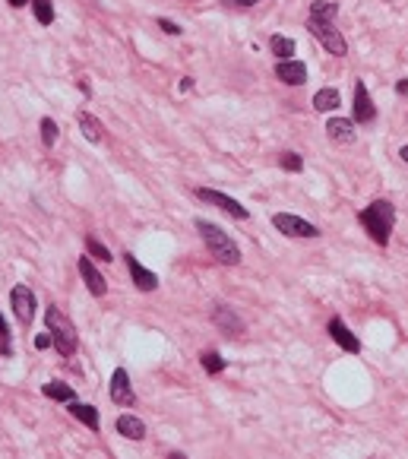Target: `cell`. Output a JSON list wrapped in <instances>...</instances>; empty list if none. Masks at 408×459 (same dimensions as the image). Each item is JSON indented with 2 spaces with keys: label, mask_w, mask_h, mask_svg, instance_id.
I'll return each instance as SVG.
<instances>
[{
  "label": "cell",
  "mask_w": 408,
  "mask_h": 459,
  "mask_svg": "<svg viewBox=\"0 0 408 459\" xmlns=\"http://www.w3.org/2000/svg\"><path fill=\"white\" fill-rule=\"evenodd\" d=\"M196 232H200V238L206 241L209 254L216 256L222 266H238L241 263V247L234 241H231V234L222 232V228L216 225V222H206V218H196Z\"/></svg>",
  "instance_id": "6da1fadb"
},
{
  "label": "cell",
  "mask_w": 408,
  "mask_h": 459,
  "mask_svg": "<svg viewBox=\"0 0 408 459\" xmlns=\"http://www.w3.org/2000/svg\"><path fill=\"white\" fill-rule=\"evenodd\" d=\"M358 218H361V225L367 228V234L380 247L389 244V234H393V225H396V206L389 200H373L371 206H364Z\"/></svg>",
  "instance_id": "7a4b0ae2"
},
{
  "label": "cell",
  "mask_w": 408,
  "mask_h": 459,
  "mask_svg": "<svg viewBox=\"0 0 408 459\" xmlns=\"http://www.w3.org/2000/svg\"><path fill=\"white\" fill-rule=\"evenodd\" d=\"M45 326L54 339V348H57L64 358H70V355L76 352V326L67 320V314L51 304V308L45 310Z\"/></svg>",
  "instance_id": "3957f363"
},
{
  "label": "cell",
  "mask_w": 408,
  "mask_h": 459,
  "mask_svg": "<svg viewBox=\"0 0 408 459\" xmlns=\"http://www.w3.org/2000/svg\"><path fill=\"white\" fill-rule=\"evenodd\" d=\"M307 29H310V35L317 38L333 57H345V54H349V41H345V35L335 29V19H313V16H307Z\"/></svg>",
  "instance_id": "277c9868"
},
{
  "label": "cell",
  "mask_w": 408,
  "mask_h": 459,
  "mask_svg": "<svg viewBox=\"0 0 408 459\" xmlns=\"http://www.w3.org/2000/svg\"><path fill=\"white\" fill-rule=\"evenodd\" d=\"M272 225L282 234H288V238H319V228L313 222H307L301 216H291V212H275Z\"/></svg>",
  "instance_id": "5b68a950"
},
{
  "label": "cell",
  "mask_w": 408,
  "mask_h": 459,
  "mask_svg": "<svg viewBox=\"0 0 408 459\" xmlns=\"http://www.w3.org/2000/svg\"><path fill=\"white\" fill-rule=\"evenodd\" d=\"M10 304H13V314H16V320L23 326H29L32 320H35V294H32V288L29 285H16L13 292H10Z\"/></svg>",
  "instance_id": "8992f818"
},
{
  "label": "cell",
  "mask_w": 408,
  "mask_h": 459,
  "mask_svg": "<svg viewBox=\"0 0 408 459\" xmlns=\"http://www.w3.org/2000/svg\"><path fill=\"white\" fill-rule=\"evenodd\" d=\"M196 196H200L203 203H209V206H219L222 212H228V216H234V218H247L250 212H247V206H241L234 196H225V194H219V190H209V187H200L196 190Z\"/></svg>",
  "instance_id": "52a82bcc"
},
{
  "label": "cell",
  "mask_w": 408,
  "mask_h": 459,
  "mask_svg": "<svg viewBox=\"0 0 408 459\" xmlns=\"http://www.w3.org/2000/svg\"><path fill=\"white\" fill-rule=\"evenodd\" d=\"M355 124H373L377 121V108H373V98L371 92H367V86H364V79H358L355 83Z\"/></svg>",
  "instance_id": "ba28073f"
},
{
  "label": "cell",
  "mask_w": 408,
  "mask_h": 459,
  "mask_svg": "<svg viewBox=\"0 0 408 459\" xmlns=\"http://www.w3.org/2000/svg\"><path fill=\"white\" fill-rule=\"evenodd\" d=\"M111 402H118V406H133L136 402V393H133V386H130L127 368H118L111 374Z\"/></svg>",
  "instance_id": "9c48e42d"
},
{
  "label": "cell",
  "mask_w": 408,
  "mask_h": 459,
  "mask_svg": "<svg viewBox=\"0 0 408 459\" xmlns=\"http://www.w3.org/2000/svg\"><path fill=\"white\" fill-rule=\"evenodd\" d=\"M124 256H127V270H130L133 285L140 288V292H156V288H158V276H156V272L146 270V266H142L133 254H124Z\"/></svg>",
  "instance_id": "30bf717a"
},
{
  "label": "cell",
  "mask_w": 408,
  "mask_h": 459,
  "mask_svg": "<svg viewBox=\"0 0 408 459\" xmlns=\"http://www.w3.org/2000/svg\"><path fill=\"white\" fill-rule=\"evenodd\" d=\"M326 330H329V336H333V342L339 348H345V352H351V355L361 352V342H358V336L349 330V326H345V320H342V317H333Z\"/></svg>",
  "instance_id": "8fae6325"
},
{
  "label": "cell",
  "mask_w": 408,
  "mask_h": 459,
  "mask_svg": "<svg viewBox=\"0 0 408 459\" xmlns=\"http://www.w3.org/2000/svg\"><path fill=\"white\" fill-rule=\"evenodd\" d=\"M80 276L86 279V288H89V292L95 294V298H102V294L108 292V282H104L102 272H98L95 266H92V256H89V254H82V256H80Z\"/></svg>",
  "instance_id": "7c38bea8"
},
{
  "label": "cell",
  "mask_w": 408,
  "mask_h": 459,
  "mask_svg": "<svg viewBox=\"0 0 408 459\" xmlns=\"http://www.w3.org/2000/svg\"><path fill=\"white\" fill-rule=\"evenodd\" d=\"M275 76L285 86H304L307 83V64L301 61H279L275 64Z\"/></svg>",
  "instance_id": "4fadbf2b"
},
{
  "label": "cell",
  "mask_w": 408,
  "mask_h": 459,
  "mask_svg": "<svg viewBox=\"0 0 408 459\" xmlns=\"http://www.w3.org/2000/svg\"><path fill=\"white\" fill-rule=\"evenodd\" d=\"M326 133H329V140L349 146V143H355V140H358V124L349 121V118H329Z\"/></svg>",
  "instance_id": "5bb4252c"
},
{
  "label": "cell",
  "mask_w": 408,
  "mask_h": 459,
  "mask_svg": "<svg viewBox=\"0 0 408 459\" xmlns=\"http://www.w3.org/2000/svg\"><path fill=\"white\" fill-rule=\"evenodd\" d=\"M67 409H70V415H73L80 424H86L89 431H98V409L95 406H89V402H67Z\"/></svg>",
  "instance_id": "9a60e30c"
},
{
  "label": "cell",
  "mask_w": 408,
  "mask_h": 459,
  "mask_svg": "<svg viewBox=\"0 0 408 459\" xmlns=\"http://www.w3.org/2000/svg\"><path fill=\"white\" fill-rule=\"evenodd\" d=\"M76 124H80L82 136H86L89 143H102V140H104V127H102V121H98V118H92L89 111H80V114H76Z\"/></svg>",
  "instance_id": "2e32d148"
},
{
  "label": "cell",
  "mask_w": 408,
  "mask_h": 459,
  "mask_svg": "<svg viewBox=\"0 0 408 459\" xmlns=\"http://www.w3.org/2000/svg\"><path fill=\"white\" fill-rule=\"evenodd\" d=\"M114 428H118L120 437H130V440H142L146 437V424L136 415H120L118 422H114Z\"/></svg>",
  "instance_id": "e0dca14e"
},
{
  "label": "cell",
  "mask_w": 408,
  "mask_h": 459,
  "mask_svg": "<svg viewBox=\"0 0 408 459\" xmlns=\"http://www.w3.org/2000/svg\"><path fill=\"white\" fill-rule=\"evenodd\" d=\"M212 320H216V324L222 326V330L234 332V336H241V332H244V320H241V317L234 314V310H231V308H225V304H219V308H216V314H212Z\"/></svg>",
  "instance_id": "ac0fdd59"
},
{
  "label": "cell",
  "mask_w": 408,
  "mask_h": 459,
  "mask_svg": "<svg viewBox=\"0 0 408 459\" xmlns=\"http://www.w3.org/2000/svg\"><path fill=\"white\" fill-rule=\"evenodd\" d=\"M339 105H342V95H339V89H333V86H326V89H319L317 95H313V108L323 111V114L335 111Z\"/></svg>",
  "instance_id": "d6986e66"
},
{
  "label": "cell",
  "mask_w": 408,
  "mask_h": 459,
  "mask_svg": "<svg viewBox=\"0 0 408 459\" xmlns=\"http://www.w3.org/2000/svg\"><path fill=\"white\" fill-rule=\"evenodd\" d=\"M41 393H45L48 399H57V402H73V399H76L73 386L60 384V380H51V384H45V386H41Z\"/></svg>",
  "instance_id": "ffe728a7"
},
{
  "label": "cell",
  "mask_w": 408,
  "mask_h": 459,
  "mask_svg": "<svg viewBox=\"0 0 408 459\" xmlns=\"http://www.w3.org/2000/svg\"><path fill=\"white\" fill-rule=\"evenodd\" d=\"M269 48L279 61H291V54H295V38H285V35H272L269 38Z\"/></svg>",
  "instance_id": "44dd1931"
},
{
  "label": "cell",
  "mask_w": 408,
  "mask_h": 459,
  "mask_svg": "<svg viewBox=\"0 0 408 459\" xmlns=\"http://www.w3.org/2000/svg\"><path fill=\"white\" fill-rule=\"evenodd\" d=\"M310 16L313 19H335L339 16V3H333V0H313Z\"/></svg>",
  "instance_id": "7402d4cb"
},
{
  "label": "cell",
  "mask_w": 408,
  "mask_h": 459,
  "mask_svg": "<svg viewBox=\"0 0 408 459\" xmlns=\"http://www.w3.org/2000/svg\"><path fill=\"white\" fill-rule=\"evenodd\" d=\"M32 10H35V19L41 26L54 23V3H51V0H32Z\"/></svg>",
  "instance_id": "603a6c76"
},
{
  "label": "cell",
  "mask_w": 408,
  "mask_h": 459,
  "mask_svg": "<svg viewBox=\"0 0 408 459\" xmlns=\"http://www.w3.org/2000/svg\"><path fill=\"white\" fill-rule=\"evenodd\" d=\"M86 250H89V256H95V260H102V263H111V250L104 247V244L98 241L95 234H89V238H86Z\"/></svg>",
  "instance_id": "cb8c5ba5"
},
{
  "label": "cell",
  "mask_w": 408,
  "mask_h": 459,
  "mask_svg": "<svg viewBox=\"0 0 408 459\" xmlns=\"http://www.w3.org/2000/svg\"><path fill=\"white\" fill-rule=\"evenodd\" d=\"M200 364L206 368V374H222V371H225V358L219 352H203Z\"/></svg>",
  "instance_id": "d4e9b609"
},
{
  "label": "cell",
  "mask_w": 408,
  "mask_h": 459,
  "mask_svg": "<svg viewBox=\"0 0 408 459\" xmlns=\"http://www.w3.org/2000/svg\"><path fill=\"white\" fill-rule=\"evenodd\" d=\"M57 136H60V127H57V121L54 118H41V143L51 149L54 143H57Z\"/></svg>",
  "instance_id": "484cf974"
},
{
  "label": "cell",
  "mask_w": 408,
  "mask_h": 459,
  "mask_svg": "<svg viewBox=\"0 0 408 459\" xmlns=\"http://www.w3.org/2000/svg\"><path fill=\"white\" fill-rule=\"evenodd\" d=\"M279 165L285 168V171H304V158L297 156V152H282V156H279Z\"/></svg>",
  "instance_id": "4316f807"
},
{
  "label": "cell",
  "mask_w": 408,
  "mask_h": 459,
  "mask_svg": "<svg viewBox=\"0 0 408 459\" xmlns=\"http://www.w3.org/2000/svg\"><path fill=\"white\" fill-rule=\"evenodd\" d=\"M0 346H3V352H10V326L3 320V314H0Z\"/></svg>",
  "instance_id": "83f0119b"
},
{
  "label": "cell",
  "mask_w": 408,
  "mask_h": 459,
  "mask_svg": "<svg viewBox=\"0 0 408 459\" xmlns=\"http://www.w3.org/2000/svg\"><path fill=\"white\" fill-rule=\"evenodd\" d=\"M158 29H165V32H168V35H180V32H184V29H180L178 23H171V19H165V16H162V19H158Z\"/></svg>",
  "instance_id": "f1b7e54d"
},
{
  "label": "cell",
  "mask_w": 408,
  "mask_h": 459,
  "mask_svg": "<svg viewBox=\"0 0 408 459\" xmlns=\"http://www.w3.org/2000/svg\"><path fill=\"white\" fill-rule=\"evenodd\" d=\"M51 342H54V339H51V332H45V336H38V339H35V348H48Z\"/></svg>",
  "instance_id": "f546056e"
},
{
  "label": "cell",
  "mask_w": 408,
  "mask_h": 459,
  "mask_svg": "<svg viewBox=\"0 0 408 459\" xmlns=\"http://www.w3.org/2000/svg\"><path fill=\"white\" fill-rule=\"evenodd\" d=\"M222 3H234V7H253V3H260V0H222Z\"/></svg>",
  "instance_id": "4dcf8cb0"
},
{
  "label": "cell",
  "mask_w": 408,
  "mask_h": 459,
  "mask_svg": "<svg viewBox=\"0 0 408 459\" xmlns=\"http://www.w3.org/2000/svg\"><path fill=\"white\" fill-rule=\"evenodd\" d=\"M190 86H193V79H190V76H184V79H180V83H178V92H187V89H190Z\"/></svg>",
  "instance_id": "1f68e13d"
},
{
  "label": "cell",
  "mask_w": 408,
  "mask_h": 459,
  "mask_svg": "<svg viewBox=\"0 0 408 459\" xmlns=\"http://www.w3.org/2000/svg\"><path fill=\"white\" fill-rule=\"evenodd\" d=\"M396 92H399V95H408V79H399V83H396Z\"/></svg>",
  "instance_id": "d6a6232c"
},
{
  "label": "cell",
  "mask_w": 408,
  "mask_h": 459,
  "mask_svg": "<svg viewBox=\"0 0 408 459\" xmlns=\"http://www.w3.org/2000/svg\"><path fill=\"white\" fill-rule=\"evenodd\" d=\"M399 158H402V162L408 165V146H402V149H399Z\"/></svg>",
  "instance_id": "836d02e7"
},
{
  "label": "cell",
  "mask_w": 408,
  "mask_h": 459,
  "mask_svg": "<svg viewBox=\"0 0 408 459\" xmlns=\"http://www.w3.org/2000/svg\"><path fill=\"white\" fill-rule=\"evenodd\" d=\"M26 3H29V0H10V7H16V10L26 7Z\"/></svg>",
  "instance_id": "e575fe53"
}]
</instances>
